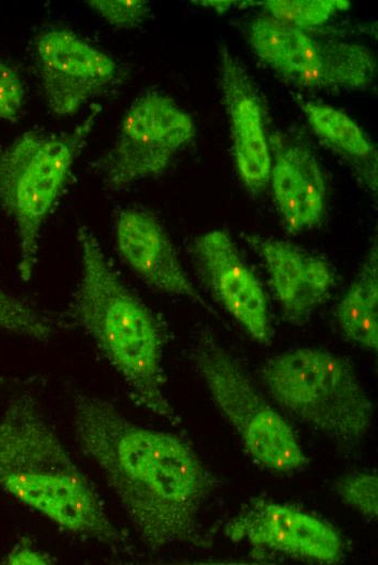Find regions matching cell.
Returning <instances> with one entry per match:
<instances>
[{
  "instance_id": "6da1fadb",
  "label": "cell",
  "mask_w": 378,
  "mask_h": 565,
  "mask_svg": "<svg viewBox=\"0 0 378 565\" xmlns=\"http://www.w3.org/2000/svg\"><path fill=\"white\" fill-rule=\"evenodd\" d=\"M74 434L151 550L202 542L200 516L217 489L213 472L177 435L127 418L86 393L73 402Z\"/></svg>"
},
{
  "instance_id": "7a4b0ae2",
  "label": "cell",
  "mask_w": 378,
  "mask_h": 565,
  "mask_svg": "<svg viewBox=\"0 0 378 565\" xmlns=\"http://www.w3.org/2000/svg\"><path fill=\"white\" fill-rule=\"evenodd\" d=\"M76 236L80 269L67 306L70 319L90 337L141 405L178 422L165 393L159 319L122 280L93 230L80 225Z\"/></svg>"
},
{
  "instance_id": "3957f363",
  "label": "cell",
  "mask_w": 378,
  "mask_h": 565,
  "mask_svg": "<svg viewBox=\"0 0 378 565\" xmlns=\"http://www.w3.org/2000/svg\"><path fill=\"white\" fill-rule=\"evenodd\" d=\"M0 489L75 536L108 547L123 541L29 392L14 397L0 417Z\"/></svg>"
},
{
  "instance_id": "277c9868",
  "label": "cell",
  "mask_w": 378,
  "mask_h": 565,
  "mask_svg": "<svg viewBox=\"0 0 378 565\" xmlns=\"http://www.w3.org/2000/svg\"><path fill=\"white\" fill-rule=\"evenodd\" d=\"M100 112L101 106L93 104L85 118L67 131H24L0 151V209L16 229L17 273L23 281L33 276L41 229Z\"/></svg>"
},
{
  "instance_id": "5b68a950",
  "label": "cell",
  "mask_w": 378,
  "mask_h": 565,
  "mask_svg": "<svg viewBox=\"0 0 378 565\" xmlns=\"http://www.w3.org/2000/svg\"><path fill=\"white\" fill-rule=\"evenodd\" d=\"M267 393L289 413L340 445L367 435L373 404L353 366L320 348H294L268 359L261 369Z\"/></svg>"
},
{
  "instance_id": "8992f818",
  "label": "cell",
  "mask_w": 378,
  "mask_h": 565,
  "mask_svg": "<svg viewBox=\"0 0 378 565\" xmlns=\"http://www.w3.org/2000/svg\"><path fill=\"white\" fill-rule=\"evenodd\" d=\"M191 360L217 411L250 456L279 473L306 465L307 457L291 426L210 330L202 329L196 335Z\"/></svg>"
},
{
  "instance_id": "52a82bcc",
  "label": "cell",
  "mask_w": 378,
  "mask_h": 565,
  "mask_svg": "<svg viewBox=\"0 0 378 565\" xmlns=\"http://www.w3.org/2000/svg\"><path fill=\"white\" fill-rule=\"evenodd\" d=\"M196 137L191 115L174 99L147 91L125 111L116 138L98 163L104 186L122 190L158 176Z\"/></svg>"
},
{
  "instance_id": "ba28073f",
  "label": "cell",
  "mask_w": 378,
  "mask_h": 565,
  "mask_svg": "<svg viewBox=\"0 0 378 565\" xmlns=\"http://www.w3.org/2000/svg\"><path fill=\"white\" fill-rule=\"evenodd\" d=\"M45 101L55 116H72L114 81L116 61L71 29L52 27L34 43Z\"/></svg>"
},
{
  "instance_id": "9c48e42d",
  "label": "cell",
  "mask_w": 378,
  "mask_h": 565,
  "mask_svg": "<svg viewBox=\"0 0 378 565\" xmlns=\"http://www.w3.org/2000/svg\"><path fill=\"white\" fill-rule=\"evenodd\" d=\"M223 531L234 542L318 564L339 563L344 553L343 539L329 523L274 501L250 502Z\"/></svg>"
},
{
  "instance_id": "30bf717a",
  "label": "cell",
  "mask_w": 378,
  "mask_h": 565,
  "mask_svg": "<svg viewBox=\"0 0 378 565\" xmlns=\"http://www.w3.org/2000/svg\"><path fill=\"white\" fill-rule=\"evenodd\" d=\"M194 266L222 306L257 342H270L273 330L268 301L259 278L223 229L193 239Z\"/></svg>"
},
{
  "instance_id": "8fae6325",
  "label": "cell",
  "mask_w": 378,
  "mask_h": 565,
  "mask_svg": "<svg viewBox=\"0 0 378 565\" xmlns=\"http://www.w3.org/2000/svg\"><path fill=\"white\" fill-rule=\"evenodd\" d=\"M245 240L261 259L285 318L305 323L335 288L332 265L289 241L260 235H248Z\"/></svg>"
},
{
  "instance_id": "7c38bea8",
  "label": "cell",
  "mask_w": 378,
  "mask_h": 565,
  "mask_svg": "<svg viewBox=\"0 0 378 565\" xmlns=\"http://www.w3.org/2000/svg\"><path fill=\"white\" fill-rule=\"evenodd\" d=\"M219 73L236 168L245 188L256 193L269 183L272 168L261 101L247 71L227 47L220 49Z\"/></svg>"
},
{
  "instance_id": "4fadbf2b",
  "label": "cell",
  "mask_w": 378,
  "mask_h": 565,
  "mask_svg": "<svg viewBox=\"0 0 378 565\" xmlns=\"http://www.w3.org/2000/svg\"><path fill=\"white\" fill-rule=\"evenodd\" d=\"M114 237L122 260L152 289L204 304L154 214L138 208L121 211Z\"/></svg>"
},
{
  "instance_id": "5bb4252c",
  "label": "cell",
  "mask_w": 378,
  "mask_h": 565,
  "mask_svg": "<svg viewBox=\"0 0 378 565\" xmlns=\"http://www.w3.org/2000/svg\"><path fill=\"white\" fill-rule=\"evenodd\" d=\"M269 181L277 210L292 234L317 226L325 214L326 184L319 162L301 143L269 138Z\"/></svg>"
},
{
  "instance_id": "9a60e30c",
  "label": "cell",
  "mask_w": 378,
  "mask_h": 565,
  "mask_svg": "<svg viewBox=\"0 0 378 565\" xmlns=\"http://www.w3.org/2000/svg\"><path fill=\"white\" fill-rule=\"evenodd\" d=\"M248 39L265 64L293 84L318 63V40L270 15L259 16L250 23Z\"/></svg>"
},
{
  "instance_id": "2e32d148",
  "label": "cell",
  "mask_w": 378,
  "mask_h": 565,
  "mask_svg": "<svg viewBox=\"0 0 378 565\" xmlns=\"http://www.w3.org/2000/svg\"><path fill=\"white\" fill-rule=\"evenodd\" d=\"M336 321L353 343L371 351L378 347V254L375 243L336 307Z\"/></svg>"
},
{
  "instance_id": "e0dca14e",
  "label": "cell",
  "mask_w": 378,
  "mask_h": 565,
  "mask_svg": "<svg viewBox=\"0 0 378 565\" xmlns=\"http://www.w3.org/2000/svg\"><path fill=\"white\" fill-rule=\"evenodd\" d=\"M318 46L316 67L300 78L297 86L322 90H360L373 83L376 60L367 47L337 39H319Z\"/></svg>"
},
{
  "instance_id": "ac0fdd59",
  "label": "cell",
  "mask_w": 378,
  "mask_h": 565,
  "mask_svg": "<svg viewBox=\"0 0 378 565\" xmlns=\"http://www.w3.org/2000/svg\"><path fill=\"white\" fill-rule=\"evenodd\" d=\"M300 108L320 140L358 167L365 165L370 180L376 185V151L357 123L329 104L303 101Z\"/></svg>"
},
{
  "instance_id": "d6986e66",
  "label": "cell",
  "mask_w": 378,
  "mask_h": 565,
  "mask_svg": "<svg viewBox=\"0 0 378 565\" xmlns=\"http://www.w3.org/2000/svg\"><path fill=\"white\" fill-rule=\"evenodd\" d=\"M56 326L40 309L0 287V329L48 342Z\"/></svg>"
},
{
  "instance_id": "ffe728a7",
  "label": "cell",
  "mask_w": 378,
  "mask_h": 565,
  "mask_svg": "<svg viewBox=\"0 0 378 565\" xmlns=\"http://www.w3.org/2000/svg\"><path fill=\"white\" fill-rule=\"evenodd\" d=\"M263 3L272 17L302 30L324 24L350 5L343 0H268Z\"/></svg>"
},
{
  "instance_id": "44dd1931",
  "label": "cell",
  "mask_w": 378,
  "mask_h": 565,
  "mask_svg": "<svg viewBox=\"0 0 378 565\" xmlns=\"http://www.w3.org/2000/svg\"><path fill=\"white\" fill-rule=\"evenodd\" d=\"M335 491L342 503L366 519L378 514V477L373 472H353L335 482Z\"/></svg>"
},
{
  "instance_id": "7402d4cb",
  "label": "cell",
  "mask_w": 378,
  "mask_h": 565,
  "mask_svg": "<svg viewBox=\"0 0 378 565\" xmlns=\"http://www.w3.org/2000/svg\"><path fill=\"white\" fill-rule=\"evenodd\" d=\"M87 4L109 25L119 29L136 28L150 15V4L144 0H89Z\"/></svg>"
},
{
  "instance_id": "603a6c76",
  "label": "cell",
  "mask_w": 378,
  "mask_h": 565,
  "mask_svg": "<svg viewBox=\"0 0 378 565\" xmlns=\"http://www.w3.org/2000/svg\"><path fill=\"white\" fill-rule=\"evenodd\" d=\"M25 101V88L20 74L0 58V120L18 121Z\"/></svg>"
},
{
  "instance_id": "cb8c5ba5",
  "label": "cell",
  "mask_w": 378,
  "mask_h": 565,
  "mask_svg": "<svg viewBox=\"0 0 378 565\" xmlns=\"http://www.w3.org/2000/svg\"><path fill=\"white\" fill-rule=\"evenodd\" d=\"M47 552L38 549L29 538H22L7 554L3 564L7 565H42L54 563Z\"/></svg>"
},
{
  "instance_id": "d4e9b609",
  "label": "cell",
  "mask_w": 378,
  "mask_h": 565,
  "mask_svg": "<svg viewBox=\"0 0 378 565\" xmlns=\"http://www.w3.org/2000/svg\"><path fill=\"white\" fill-rule=\"evenodd\" d=\"M2 381H3V378L0 376V385L2 384Z\"/></svg>"
}]
</instances>
